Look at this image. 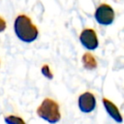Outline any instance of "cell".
I'll list each match as a JSON object with an SVG mask.
<instances>
[{
    "label": "cell",
    "mask_w": 124,
    "mask_h": 124,
    "mask_svg": "<svg viewBox=\"0 0 124 124\" xmlns=\"http://www.w3.org/2000/svg\"><path fill=\"white\" fill-rule=\"evenodd\" d=\"M14 31L18 40L23 43L31 44L37 40L39 30L32 23L31 18L26 15H18L14 21Z\"/></svg>",
    "instance_id": "cell-1"
},
{
    "label": "cell",
    "mask_w": 124,
    "mask_h": 124,
    "mask_svg": "<svg viewBox=\"0 0 124 124\" xmlns=\"http://www.w3.org/2000/svg\"><path fill=\"white\" fill-rule=\"evenodd\" d=\"M37 115L50 124H55L61 119L58 103L51 98H45L37 108Z\"/></svg>",
    "instance_id": "cell-2"
},
{
    "label": "cell",
    "mask_w": 124,
    "mask_h": 124,
    "mask_svg": "<svg viewBox=\"0 0 124 124\" xmlns=\"http://www.w3.org/2000/svg\"><path fill=\"white\" fill-rule=\"evenodd\" d=\"M115 17L114 10L112 7H110L107 3H102L100 4L94 13V18L95 20L100 24V25H110Z\"/></svg>",
    "instance_id": "cell-3"
},
{
    "label": "cell",
    "mask_w": 124,
    "mask_h": 124,
    "mask_svg": "<svg viewBox=\"0 0 124 124\" xmlns=\"http://www.w3.org/2000/svg\"><path fill=\"white\" fill-rule=\"evenodd\" d=\"M79 42L87 50H95L99 46L97 33L92 28H84L79 34Z\"/></svg>",
    "instance_id": "cell-4"
},
{
    "label": "cell",
    "mask_w": 124,
    "mask_h": 124,
    "mask_svg": "<svg viewBox=\"0 0 124 124\" xmlns=\"http://www.w3.org/2000/svg\"><path fill=\"white\" fill-rule=\"evenodd\" d=\"M78 106L79 110L83 113L92 112L96 108V98L94 94L89 91L80 94L78 99Z\"/></svg>",
    "instance_id": "cell-5"
},
{
    "label": "cell",
    "mask_w": 124,
    "mask_h": 124,
    "mask_svg": "<svg viewBox=\"0 0 124 124\" xmlns=\"http://www.w3.org/2000/svg\"><path fill=\"white\" fill-rule=\"evenodd\" d=\"M102 104L106 109V111L108 112V114L117 123H122L123 122V116L121 114V112L119 111L118 108L116 107V105L111 102L110 100L107 99V98H102Z\"/></svg>",
    "instance_id": "cell-6"
},
{
    "label": "cell",
    "mask_w": 124,
    "mask_h": 124,
    "mask_svg": "<svg viewBox=\"0 0 124 124\" xmlns=\"http://www.w3.org/2000/svg\"><path fill=\"white\" fill-rule=\"evenodd\" d=\"M81 62H82V65L83 67L86 69V70H94L97 68V60L95 58V56L90 53L89 51L87 52H84L82 57H81Z\"/></svg>",
    "instance_id": "cell-7"
},
{
    "label": "cell",
    "mask_w": 124,
    "mask_h": 124,
    "mask_svg": "<svg viewBox=\"0 0 124 124\" xmlns=\"http://www.w3.org/2000/svg\"><path fill=\"white\" fill-rule=\"evenodd\" d=\"M4 121L6 124H26L25 121L20 116L14 115V114L6 115L4 117Z\"/></svg>",
    "instance_id": "cell-8"
},
{
    "label": "cell",
    "mask_w": 124,
    "mask_h": 124,
    "mask_svg": "<svg viewBox=\"0 0 124 124\" xmlns=\"http://www.w3.org/2000/svg\"><path fill=\"white\" fill-rule=\"evenodd\" d=\"M41 73L42 75L46 78L47 79H52L53 78V75H52V72L49 68V66L47 64H44L42 67H41Z\"/></svg>",
    "instance_id": "cell-9"
},
{
    "label": "cell",
    "mask_w": 124,
    "mask_h": 124,
    "mask_svg": "<svg viewBox=\"0 0 124 124\" xmlns=\"http://www.w3.org/2000/svg\"><path fill=\"white\" fill-rule=\"evenodd\" d=\"M6 27H7L6 20L0 16V33H2L3 31H5L6 30Z\"/></svg>",
    "instance_id": "cell-10"
}]
</instances>
